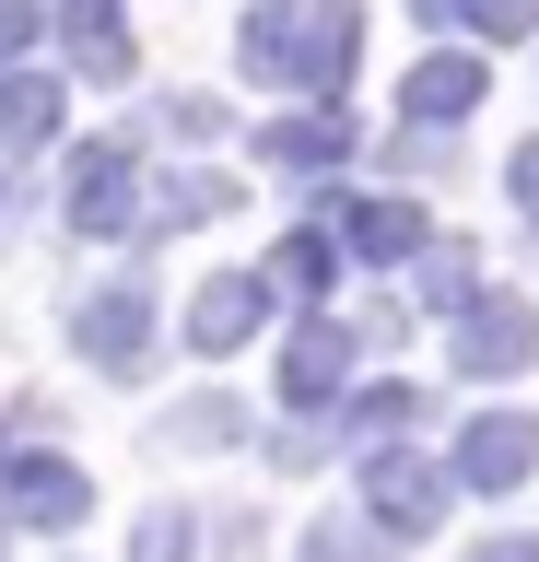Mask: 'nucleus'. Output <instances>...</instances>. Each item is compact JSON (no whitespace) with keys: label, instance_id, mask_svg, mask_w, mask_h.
<instances>
[{"label":"nucleus","instance_id":"obj_1","mask_svg":"<svg viewBox=\"0 0 539 562\" xmlns=\"http://www.w3.org/2000/svg\"><path fill=\"white\" fill-rule=\"evenodd\" d=\"M235 47H247V82L340 105V82H352V59H363V0H258Z\"/></svg>","mask_w":539,"mask_h":562},{"label":"nucleus","instance_id":"obj_2","mask_svg":"<svg viewBox=\"0 0 539 562\" xmlns=\"http://www.w3.org/2000/svg\"><path fill=\"white\" fill-rule=\"evenodd\" d=\"M59 223H71L82 246H117V235H142V153L130 140H71V165H59Z\"/></svg>","mask_w":539,"mask_h":562},{"label":"nucleus","instance_id":"obj_3","mask_svg":"<svg viewBox=\"0 0 539 562\" xmlns=\"http://www.w3.org/2000/svg\"><path fill=\"white\" fill-rule=\"evenodd\" d=\"M446 504H458V481H446L434 457H411V446L363 457V527H375V539H434Z\"/></svg>","mask_w":539,"mask_h":562},{"label":"nucleus","instance_id":"obj_4","mask_svg":"<svg viewBox=\"0 0 539 562\" xmlns=\"http://www.w3.org/2000/svg\"><path fill=\"white\" fill-rule=\"evenodd\" d=\"M71 351L82 363H106V375H130V363H153V281H94L71 316Z\"/></svg>","mask_w":539,"mask_h":562},{"label":"nucleus","instance_id":"obj_5","mask_svg":"<svg viewBox=\"0 0 539 562\" xmlns=\"http://www.w3.org/2000/svg\"><path fill=\"white\" fill-rule=\"evenodd\" d=\"M446 363H458V375H481V386H493V375H528V363H539V305L481 281V305L458 316V351H446Z\"/></svg>","mask_w":539,"mask_h":562},{"label":"nucleus","instance_id":"obj_6","mask_svg":"<svg viewBox=\"0 0 539 562\" xmlns=\"http://www.w3.org/2000/svg\"><path fill=\"white\" fill-rule=\"evenodd\" d=\"M528 469H539V422L528 411H469L458 446H446V481H469V492H528Z\"/></svg>","mask_w":539,"mask_h":562},{"label":"nucleus","instance_id":"obj_7","mask_svg":"<svg viewBox=\"0 0 539 562\" xmlns=\"http://www.w3.org/2000/svg\"><path fill=\"white\" fill-rule=\"evenodd\" d=\"M0 504H12V527H36V539H71L94 516V481H82L71 457H0Z\"/></svg>","mask_w":539,"mask_h":562},{"label":"nucleus","instance_id":"obj_8","mask_svg":"<svg viewBox=\"0 0 539 562\" xmlns=\"http://www.w3.org/2000/svg\"><path fill=\"white\" fill-rule=\"evenodd\" d=\"M317 235L340 246V258H363V270H398V258H423V246H434V223H423V200H398V188H375V200L328 211Z\"/></svg>","mask_w":539,"mask_h":562},{"label":"nucleus","instance_id":"obj_9","mask_svg":"<svg viewBox=\"0 0 539 562\" xmlns=\"http://www.w3.org/2000/svg\"><path fill=\"white\" fill-rule=\"evenodd\" d=\"M282 398L293 411H340V398H352V328H340V316H305L282 340Z\"/></svg>","mask_w":539,"mask_h":562},{"label":"nucleus","instance_id":"obj_10","mask_svg":"<svg viewBox=\"0 0 539 562\" xmlns=\"http://www.w3.org/2000/svg\"><path fill=\"white\" fill-rule=\"evenodd\" d=\"M352 105H305V117H270V130H258V165L270 176H340L352 165Z\"/></svg>","mask_w":539,"mask_h":562},{"label":"nucleus","instance_id":"obj_11","mask_svg":"<svg viewBox=\"0 0 539 562\" xmlns=\"http://www.w3.org/2000/svg\"><path fill=\"white\" fill-rule=\"evenodd\" d=\"M258 328H270V281H258V270H212V281H200V305H188V351H212V363H223V351H247Z\"/></svg>","mask_w":539,"mask_h":562},{"label":"nucleus","instance_id":"obj_12","mask_svg":"<svg viewBox=\"0 0 539 562\" xmlns=\"http://www.w3.org/2000/svg\"><path fill=\"white\" fill-rule=\"evenodd\" d=\"M247 200V176H223V165H177V176H153V200H142V235H200V223H223V211Z\"/></svg>","mask_w":539,"mask_h":562},{"label":"nucleus","instance_id":"obj_13","mask_svg":"<svg viewBox=\"0 0 539 562\" xmlns=\"http://www.w3.org/2000/svg\"><path fill=\"white\" fill-rule=\"evenodd\" d=\"M398 105H411V130H458L469 105H481V59L469 47H423L411 82H398Z\"/></svg>","mask_w":539,"mask_h":562},{"label":"nucleus","instance_id":"obj_14","mask_svg":"<svg viewBox=\"0 0 539 562\" xmlns=\"http://www.w3.org/2000/svg\"><path fill=\"white\" fill-rule=\"evenodd\" d=\"M47 24L71 35V70L82 82H117V70H130V35H117V0H36Z\"/></svg>","mask_w":539,"mask_h":562},{"label":"nucleus","instance_id":"obj_15","mask_svg":"<svg viewBox=\"0 0 539 562\" xmlns=\"http://www.w3.org/2000/svg\"><path fill=\"white\" fill-rule=\"evenodd\" d=\"M411 422H423V386H352V398H340V422H328V446H363V457H375V446H398V434H411Z\"/></svg>","mask_w":539,"mask_h":562},{"label":"nucleus","instance_id":"obj_16","mask_svg":"<svg viewBox=\"0 0 539 562\" xmlns=\"http://www.w3.org/2000/svg\"><path fill=\"white\" fill-rule=\"evenodd\" d=\"M59 82L47 70H0V153H36V140H59Z\"/></svg>","mask_w":539,"mask_h":562},{"label":"nucleus","instance_id":"obj_17","mask_svg":"<svg viewBox=\"0 0 539 562\" xmlns=\"http://www.w3.org/2000/svg\"><path fill=\"white\" fill-rule=\"evenodd\" d=\"M411 12H423V35H493V47L539 24V0H411Z\"/></svg>","mask_w":539,"mask_h":562},{"label":"nucleus","instance_id":"obj_18","mask_svg":"<svg viewBox=\"0 0 539 562\" xmlns=\"http://www.w3.org/2000/svg\"><path fill=\"white\" fill-rule=\"evenodd\" d=\"M328 270H340V246H328L317 223H305V235H282L270 258H258V281H270V305H282V293H293V305H305V293H328Z\"/></svg>","mask_w":539,"mask_h":562},{"label":"nucleus","instance_id":"obj_19","mask_svg":"<svg viewBox=\"0 0 539 562\" xmlns=\"http://www.w3.org/2000/svg\"><path fill=\"white\" fill-rule=\"evenodd\" d=\"M423 305L446 316V328H458V316L481 305V258H469L458 235H446V246H423Z\"/></svg>","mask_w":539,"mask_h":562},{"label":"nucleus","instance_id":"obj_20","mask_svg":"<svg viewBox=\"0 0 539 562\" xmlns=\"http://www.w3.org/2000/svg\"><path fill=\"white\" fill-rule=\"evenodd\" d=\"M153 446H247V411L235 398H177V411L153 422Z\"/></svg>","mask_w":539,"mask_h":562},{"label":"nucleus","instance_id":"obj_21","mask_svg":"<svg viewBox=\"0 0 539 562\" xmlns=\"http://www.w3.org/2000/svg\"><path fill=\"white\" fill-rule=\"evenodd\" d=\"M188 539H200V516H188V504H153V516L130 527V562H188Z\"/></svg>","mask_w":539,"mask_h":562},{"label":"nucleus","instance_id":"obj_22","mask_svg":"<svg viewBox=\"0 0 539 562\" xmlns=\"http://www.w3.org/2000/svg\"><path fill=\"white\" fill-rule=\"evenodd\" d=\"M305 562H375V527H352V516H317V527H305Z\"/></svg>","mask_w":539,"mask_h":562},{"label":"nucleus","instance_id":"obj_23","mask_svg":"<svg viewBox=\"0 0 539 562\" xmlns=\"http://www.w3.org/2000/svg\"><path fill=\"white\" fill-rule=\"evenodd\" d=\"M165 130L177 140H223V94H165Z\"/></svg>","mask_w":539,"mask_h":562},{"label":"nucleus","instance_id":"obj_24","mask_svg":"<svg viewBox=\"0 0 539 562\" xmlns=\"http://www.w3.org/2000/svg\"><path fill=\"white\" fill-rule=\"evenodd\" d=\"M504 200H516V223L539 235V140H516V165H504Z\"/></svg>","mask_w":539,"mask_h":562},{"label":"nucleus","instance_id":"obj_25","mask_svg":"<svg viewBox=\"0 0 539 562\" xmlns=\"http://www.w3.org/2000/svg\"><path fill=\"white\" fill-rule=\"evenodd\" d=\"M36 35H47V12H36V0H0V70L24 59V47H36Z\"/></svg>","mask_w":539,"mask_h":562},{"label":"nucleus","instance_id":"obj_26","mask_svg":"<svg viewBox=\"0 0 539 562\" xmlns=\"http://www.w3.org/2000/svg\"><path fill=\"white\" fill-rule=\"evenodd\" d=\"M270 457H282V469H317V457H328V422H282V434H270Z\"/></svg>","mask_w":539,"mask_h":562},{"label":"nucleus","instance_id":"obj_27","mask_svg":"<svg viewBox=\"0 0 539 562\" xmlns=\"http://www.w3.org/2000/svg\"><path fill=\"white\" fill-rule=\"evenodd\" d=\"M469 562H539V539H516V527H504V539H481Z\"/></svg>","mask_w":539,"mask_h":562},{"label":"nucleus","instance_id":"obj_28","mask_svg":"<svg viewBox=\"0 0 539 562\" xmlns=\"http://www.w3.org/2000/svg\"><path fill=\"white\" fill-rule=\"evenodd\" d=\"M0 211H12V176H0Z\"/></svg>","mask_w":539,"mask_h":562}]
</instances>
